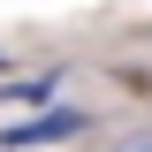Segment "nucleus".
Masks as SVG:
<instances>
[{
    "mask_svg": "<svg viewBox=\"0 0 152 152\" xmlns=\"http://www.w3.org/2000/svg\"><path fill=\"white\" fill-rule=\"evenodd\" d=\"M0 69H8V61H0Z\"/></svg>",
    "mask_w": 152,
    "mask_h": 152,
    "instance_id": "4",
    "label": "nucleus"
},
{
    "mask_svg": "<svg viewBox=\"0 0 152 152\" xmlns=\"http://www.w3.org/2000/svg\"><path fill=\"white\" fill-rule=\"evenodd\" d=\"M122 152H152V137H137V145H122Z\"/></svg>",
    "mask_w": 152,
    "mask_h": 152,
    "instance_id": "3",
    "label": "nucleus"
},
{
    "mask_svg": "<svg viewBox=\"0 0 152 152\" xmlns=\"http://www.w3.org/2000/svg\"><path fill=\"white\" fill-rule=\"evenodd\" d=\"M84 129H91L84 107H46L31 122H8L0 129V152H38V145H61V137H84Z\"/></svg>",
    "mask_w": 152,
    "mask_h": 152,
    "instance_id": "1",
    "label": "nucleus"
},
{
    "mask_svg": "<svg viewBox=\"0 0 152 152\" xmlns=\"http://www.w3.org/2000/svg\"><path fill=\"white\" fill-rule=\"evenodd\" d=\"M53 84H61V69H46V76H15V84H0V99H15V107H46Z\"/></svg>",
    "mask_w": 152,
    "mask_h": 152,
    "instance_id": "2",
    "label": "nucleus"
}]
</instances>
